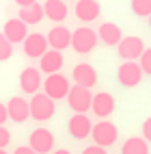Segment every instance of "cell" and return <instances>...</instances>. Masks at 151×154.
<instances>
[{
  "instance_id": "d6a6232c",
  "label": "cell",
  "mask_w": 151,
  "mask_h": 154,
  "mask_svg": "<svg viewBox=\"0 0 151 154\" xmlns=\"http://www.w3.org/2000/svg\"><path fill=\"white\" fill-rule=\"evenodd\" d=\"M0 154H7V152H4V150H0Z\"/></svg>"
},
{
  "instance_id": "7a4b0ae2",
  "label": "cell",
  "mask_w": 151,
  "mask_h": 154,
  "mask_svg": "<svg viewBox=\"0 0 151 154\" xmlns=\"http://www.w3.org/2000/svg\"><path fill=\"white\" fill-rule=\"evenodd\" d=\"M28 104H30V117H35L37 122H48L56 111L54 100L48 98L45 94H35Z\"/></svg>"
},
{
  "instance_id": "836d02e7",
  "label": "cell",
  "mask_w": 151,
  "mask_h": 154,
  "mask_svg": "<svg viewBox=\"0 0 151 154\" xmlns=\"http://www.w3.org/2000/svg\"><path fill=\"white\" fill-rule=\"evenodd\" d=\"M149 26H151V15H149Z\"/></svg>"
},
{
  "instance_id": "44dd1931",
  "label": "cell",
  "mask_w": 151,
  "mask_h": 154,
  "mask_svg": "<svg viewBox=\"0 0 151 154\" xmlns=\"http://www.w3.org/2000/svg\"><path fill=\"white\" fill-rule=\"evenodd\" d=\"M43 5H39V2H35V5H30V7H26V9H19V20H22L24 24H39L43 20Z\"/></svg>"
},
{
  "instance_id": "1f68e13d",
  "label": "cell",
  "mask_w": 151,
  "mask_h": 154,
  "mask_svg": "<svg viewBox=\"0 0 151 154\" xmlns=\"http://www.w3.org/2000/svg\"><path fill=\"white\" fill-rule=\"evenodd\" d=\"M54 154H71V152H69V150H65V148H60V150H56Z\"/></svg>"
},
{
  "instance_id": "3957f363",
  "label": "cell",
  "mask_w": 151,
  "mask_h": 154,
  "mask_svg": "<svg viewBox=\"0 0 151 154\" xmlns=\"http://www.w3.org/2000/svg\"><path fill=\"white\" fill-rule=\"evenodd\" d=\"M91 137H93L95 146H99V148H108V146H112V143L117 141V137H119V128L112 124V122L102 119L99 124H93V132H91Z\"/></svg>"
},
{
  "instance_id": "484cf974",
  "label": "cell",
  "mask_w": 151,
  "mask_h": 154,
  "mask_svg": "<svg viewBox=\"0 0 151 154\" xmlns=\"http://www.w3.org/2000/svg\"><path fill=\"white\" fill-rule=\"evenodd\" d=\"M9 141H11V132H9L4 126H0V150H4L9 146Z\"/></svg>"
},
{
  "instance_id": "83f0119b",
  "label": "cell",
  "mask_w": 151,
  "mask_h": 154,
  "mask_svg": "<svg viewBox=\"0 0 151 154\" xmlns=\"http://www.w3.org/2000/svg\"><path fill=\"white\" fill-rule=\"evenodd\" d=\"M82 154H108V152H106V148H99V146H95V143H93V146L84 148Z\"/></svg>"
},
{
  "instance_id": "5b68a950",
  "label": "cell",
  "mask_w": 151,
  "mask_h": 154,
  "mask_svg": "<svg viewBox=\"0 0 151 154\" xmlns=\"http://www.w3.org/2000/svg\"><path fill=\"white\" fill-rule=\"evenodd\" d=\"M117 78L123 87L132 89L143 80V67H140V63H136V61H123L121 67L117 69Z\"/></svg>"
},
{
  "instance_id": "4316f807",
  "label": "cell",
  "mask_w": 151,
  "mask_h": 154,
  "mask_svg": "<svg viewBox=\"0 0 151 154\" xmlns=\"http://www.w3.org/2000/svg\"><path fill=\"white\" fill-rule=\"evenodd\" d=\"M143 139L147 143H151V117H147L145 124H143Z\"/></svg>"
},
{
  "instance_id": "7402d4cb",
  "label": "cell",
  "mask_w": 151,
  "mask_h": 154,
  "mask_svg": "<svg viewBox=\"0 0 151 154\" xmlns=\"http://www.w3.org/2000/svg\"><path fill=\"white\" fill-rule=\"evenodd\" d=\"M121 154H149V143L143 137H129L121 146Z\"/></svg>"
},
{
  "instance_id": "603a6c76",
  "label": "cell",
  "mask_w": 151,
  "mask_h": 154,
  "mask_svg": "<svg viewBox=\"0 0 151 154\" xmlns=\"http://www.w3.org/2000/svg\"><path fill=\"white\" fill-rule=\"evenodd\" d=\"M132 11L138 17H149L151 15V0H129Z\"/></svg>"
},
{
  "instance_id": "f546056e",
  "label": "cell",
  "mask_w": 151,
  "mask_h": 154,
  "mask_svg": "<svg viewBox=\"0 0 151 154\" xmlns=\"http://www.w3.org/2000/svg\"><path fill=\"white\" fill-rule=\"evenodd\" d=\"M13 154H37L30 146H19V148H15V152Z\"/></svg>"
},
{
  "instance_id": "9a60e30c",
  "label": "cell",
  "mask_w": 151,
  "mask_h": 154,
  "mask_svg": "<svg viewBox=\"0 0 151 154\" xmlns=\"http://www.w3.org/2000/svg\"><path fill=\"white\" fill-rule=\"evenodd\" d=\"M102 13V7H99L97 0H78L76 2V17L82 20V22H93Z\"/></svg>"
},
{
  "instance_id": "cb8c5ba5",
  "label": "cell",
  "mask_w": 151,
  "mask_h": 154,
  "mask_svg": "<svg viewBox=\"0 0 151 154\" xmlns=\"http://www.w3.org/2000/svg\"><path fill=\"white\" fill-rule=\"evenodd\" d=\"M13 54V44L9 42V39L0 33V61H7V59H11Z\"/></svg>"
},
{
  "instance_id": "7c38bea8",
  "label": "cell",
  "mask_w": 151,
  "mask_h": 154,
  "mask_svg": "<svg viewBox=\"0 0 151 154\" xmlns=\"http://www.w3.org/2000/svg\"><path fill=\"white\" fill-rule=\"evenodd\" d=\"M41 85H43L41 72H39L37 67H26L22 74H19V87H22L24 94H33L35 96Z\"/></svg>"
},
{
  "instance_id": "277c9868",
  "label": "cell",
  "mask_w": 151,
  "mask_h": 154,
  "mask_svg": "<svg viewBox=\"0 0 151 154\" xmlns=\"http://www.w3.org/2000/svg\"><path fill=\"white\" fill-rule=\"evenodd\" d=\"M69 89H71V87H69V80L63 74H52V76H48L43 80V94L48 98H52L54 102L67 98L69 96Z\"/></svg>"
},
{
  "instance_id": "8fae6325",
  "label": "cell",
  "mask_w": 151,
  "mask_h": 154,
  "mask_svg": "<svg viewBox=\"0 0 151 154\" xmlns=\"http://www.w3.org/2000/svg\"><path fill=\"white\" fill-rule=\"evenodd\" d=\"M48 52V37L41 35V33H30L26 39H24V54L35 59L39 57L41 59L43 54Z\"/></svg>"
},
{
  "instance_id": "d4e9b609",
  "label": "cell",
  "mask_w": 151,
  "mask_h": 154,
  "mask_svg": "<svg viewBox=\"0 0 151 154\" xmlns=\"http://www.w3.org/2000/svg\"><path fill=\"white\" fill-rule=\"evenodd\" d=\"M140 67H143V74L151 76V48H145L143 57H140Z\"/></svg>"
},
{
  "instance_id": "4dcf8cb0",
  "label": "cell",
  "mask_w": 151,
  "mask_h": 154,
  "mask_svg": "<svg viewBox=\"0 0 151 154\" xmlns=\"http://www.w3.org/2000/svg\"><path fill=\"white\" fill-rule=\"evenodd\" d=\"M15 2L19 5V9H26V7H30V5H35L37 0H15Z\"/></svg>"
},
{
  "instance_id": "8992f818",
  "label": "cell",
  "mask_w": 151,
  "mask_h": 154,
  "mask_svg": "<svg viewBox=\"0 0 151 154\" xmlns=\"http://www.w3.org/2000/svg\"><path fill=\"white\" fill-rule=\"evenodd\" d=\"M67 102H69V106L74 109V113H82V115H84V113L93 106V91L74 85L71 89H69Z\"/></svg>"
},
{
  "instance_id": "52a82bcc",
  "label": "cell",
  "mask_w": 151,
  "mask_h": 154,
  "mask_svg": "<svg viewBox=\"0 0 151 154\" xmlns=\"http://www.w3.org/2000/svg\"><path fill=\"white\" fill-rule=\"evenodd\" d=\"M117 50H119V57L123 59V61H136V59L143 57L145 44H143V39H140V37L129 35V37L121 39V44L117 46Z\"/></svg>"
},
{
  "instance_id": "5bb4252c",
  "label": "cell",
  "mask_w": 151,
  "mask_h": 154,
  "mask_svg": "<svg viewBox=\"0 0 151 154\" xmlns=\"http://www.w3.org/2000/svg\"><path fill=\"white\" fill-rule=\"evenodd\" d=\"M97 37L99 42L106 44V46H119L121 39H123V33H121V26L115 22H104L97 30Z\"/></svg>"
},
{
  "instance_id": "4fadbf2b",
  "label": "cell",
  "mask_w": 151,
  "mask_h": 154,
  "mask_svg": "<svg viewBox=\"0 0 151 154\" xmlns=\"http://www.w3.org/2000/svg\"><path fill=\"white\" fill-rule=\"evenodd\" d=\"M2 35H4L11 44H19V42H24V39L28 37V24H24L19 17H15V20H7Z\"/></svg>"
},
{
  "instance_id": "2e32d148",
  "label": "cell",
  "mask_w": 151,
  "mask_h": 154,
  "mask_svg": "<svg viewBox=\"0 0 151 154\" xmlns=\"http://www.w3.org/2000/svg\"><path fill=\"white\" fill-rule=\"evenodd\" d=\"M7 111H9V117H11L13 122H17V124H22V122H26L30 117V104L24 98H19V96L9 100Z\"/></svg>"
},
{
  "instance_id": "ac0fdd59",
  "label": "cell",
  "mask_w": 151,
  "mask_h": 154,
  "mask_svg": "<svg viewBox=\"0 0 151 154\" xmlns=\"http://www.w3.org/2000/svg\"><path fill=\"white\" fill-rule=\"evenodd\" d=\"M93 113L97 117H108L110 113L115 111V98L112 94H108V91H99V94L93 96Z\"/></svg>"
},
{
  "instance_id": "ba28073f",
  "label": "cell",
  "mask_w": 151,
  "mask_h": 154,
  "mask_svg": "<svg viewBox=\"0 0 151 154\" xmlns=\"http://www.w3.org/2000/svg\"><path fill=\"white\" fill-rule=\"evenodd\" d=\"M28 146L33 148L37 154H48L54 148V135L48 128H35L33 132H30Z\"/></svg>"
},
{
  "instance_id": "f1b7e54d",
  "label": "cell",
  "mask_w": 151,
  "mask_h": 154,
  "mask_svg": "<svg viewBox=\"0 0 151 154\" xmlns=\"http://www.w3.org/2000/svg\"><path fill=\"white\" fill-rule=\"evenodd\" d=\"M7 119H9V111H7V104H2V102H0V126H2Z\"/></svg>"
},
{
  "instance_id": "9c48e42d",
  "label": "cell",
  "mask_w": 151,
  "mask_h": 154,
  "mask_svg": "<svg viewBox=\"0 0 151 154\" xmlns=\"http://www.w3.org/2000/svg\"><path fill=\"white\" fill-rule=\"evenodd\" d=\"M67 130H69V135H71L74 139L82 141V139H86L91 132H93V124H91V119L86 115H82V113H74V115L69 117Z\"/></svg>"
},
{
  "instance_id": "d6986e66",
  "label": "cell",
  "mask_w": 151,
  "mask_h": 154,
  "mask_svg": "<svg viewBox=\"0 0 151 154\" xmlns=\"http://www.w3.org/2000/svg\"><path fill=\"white\" fill-rule=\"evenodd\" d=\"M48 44L52 46V50L60 52V50H65V48L71 46V33H69L65 26H54L48 33Z\"/></svg>"
},
{
  "instance_id": "ffe728a7",
  "label": "cell",
  "mask_w": 151,
  "mask_h": 154,
  "mask_svg": "<svg viewBox=\"0 0 151 154\" xmlns=\"http://www.w3.org/2000/svg\"><path fill=\"white\" fill-rule=\"evenodd\" d=\"M43 13L48 15V20H52V22H63V20H67V5L63 2V0H45L43 5Z\"/></svg>"
},
{
  "instance_id": "6da1fadb",
  "label": "cell",
  "mask_w": 151,
  "mask_h": 154,
  "mask_svg": "<svg viewBox=\"0 0 151 154\" xmlns=\"http://www.w3.org/2000/svg\"><path fill=\"white\" fill-rule=\"evenodd\" d=\"M97 33L89 26H80L71 33V48L78 54H89L93 52V48L97 46Z\"/></svg>"
},
{
  "instance_id": "30bf717a",
  "label": "cell",
  "mask_w": 151,
  "mask_h": 154,
  "mask_svg": "<svg viewBox=\"0 0 151 154\" xmlns=\"http://www.w3.org/2000/svg\"><path fill=\"white\" fill-rule=\"evenodd\" d=\"M71 76L76 80L78 87H84V89H91L97 85V72L91 63H78L71 72Z\"/></svg>"
},
{
  "instance_id": "e0dca14e",
  "label": "cell",
  "mask_w": 151,
  "mask_h": 154,
  "mask_svg": "<svg viewBox=\"0 0 151 154\" xmlns=\"http://www.w3.org/2000/svg\"><path fill=\"white\" fill-rule=\"evenodd\" d=\"M65 59L60 52H56V50H48V52L41 57V61H39V72H45L48 76L52 74H58L60 67H63Z\"/></svg>"
}]
</instances>
